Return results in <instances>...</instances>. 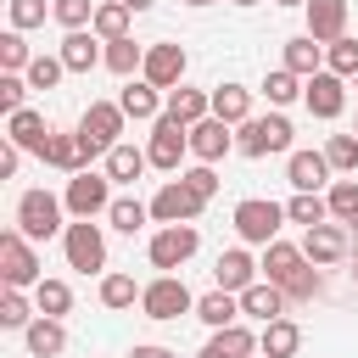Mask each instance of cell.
<instances>
[{
	"label": "cell",
	"mask_w": 358,
	"mask_h": 358,
	"mask_svg": "<svg viewBox=\"0 0 358 358\" xmlns=\"http://www.w3.org/2000/svg\"><path fill=\"white\" fill-rule=\"evenodd\" d=\"M196 246H201V235H196V224H162V229L151 235V246H145V257H151V268H162V274H173V268H185V263L196 257Z\"/></svg>",
	"instance_id": "10"
},
{
	"label": "cell",
	"mask_w": 358,
	"mask_h": 358,
	"mask_svg": "<svg viewBox=\"0 0 358 358\" xmlns=\"http://www.w3.org/2000/svg\"><path fill=\"white\" fill-rule=\"evenodd\" d=\"M274 6H308V0H274Z\"/></svg>",
	"instance_id": "55"
},
{
	"label": "cell",
	"mask_w": 358,
	"mask_h": 358,
	"mask_svg": "<svg viewBox=\"0 0 358 358\" xmlns=\"http://www.w3.org/2000/svg\"><path fill=\"white\" fill-rule=\"evenodd\" d=\"M140 313L157 319V324H168V319H179V313H196V296H190V285H185L179 274H157V280L140 291Z\"/></svg>",
	"instance_id": "8"
},
{
	"label": "cell",
	"mask_w": 358,
	"mask_h": 358,
	"mask_svg": "<svg viewBox=\"0 0 358 358\" xmlns=\"http://www.w3.org/2000/svg\"><path fill=\"white\" fill-rule=\"evenodd\" d=\"M263 280H274L291 302H313V296H324V274H319V263H313L302 246H291V241H268V246H263Z\"/></svg>",
	"instance_id": "1"
},
{
	"label": "cell",
	"mask_w": 358,
	"mask_h": 358,
	"mask_svg": "<svg viewBox=\"0 0 358 358\" xmlns=\"http://www.w3.org/2000/svg\"><path fill=\"white\" fill-rule=\"evenodd\" d=\"M185 6H218V0H185Z\"/></svg>",
	"instance_id": "56"
},
{
	"label": "cell",
	"mask_w": 358,
	"mask_h": 358,
	"mask_svg": "<svg viewBox=\"0 0 358 358\" xmlns=\"http://www.w3.org/2000/svg\"><path fill=\"white\" fill-rule=\"evenodd\" d=\"M123 6H129V11H151L157 0H123Z\"/></svg>",
	"instance_id": "51"
},
{
	"label": "cell",
	"mask_w": 358,
	"mask_h": 358,
	"mask_svg": "<svg viewBox=\"0 0 358 358\" xmlns=\"http://www.w3.org/2000/svg\"><path fill=\"white\" fill-rule=\"evenodd\" d=\"M229 6H263V0H229Z\"/></svg>",
	"instance_id": "54"
},
{
	"label": "cell",
	"mask_w": 358,
	"mask_h": 358,
	"mask_svg": "<svg viewBox=\"0 0 358 358\" xmlns=\"http://www.w3.org/2000/svg\"><path fill=\"white\" fill-rule=\"evenodd\" d=\"M207 347H218L224 358H252V352H257V336H252V330H246V324L235 319V324L213 330V341H207Z\"/></svg>",
	"instance_id": "36"
},
{
	"label": "cell",
	"mask_w": 358,
	"mask_h": 358,
	"mask_svg": "<svg viewBox=\"0 0 358 358\" xmlns=\"http://www.w3.org/2000/svg\"><path fill=\"white\" fill-rule=\"evenodd\" d=\"M296 347H302V324L285 319V313L257 330V352H263V358H296Z\"/></svg>",
	"instance_id": "23"
},
{
	"label": "cell",
	"mask_w": 358,
	"mask_h": 358,
	"mask_svg": "<svg viewBox=\"0 0 358 358\" xmlns=\"http://www.w3.org/2000/svg\"><path fill=\"white\" fill-rule=\"evenodd\" d=\"M285 67H291L296 78H313V73H324V45H319L313 34H296V39H285Z\"/></svg>",
	"instance_id": "27"
},
{
	"label": "cell",
	"mask_w": 358,
	"mask_h": 358,
	"mask_svg": "<svg viewBox=\"0 0 358 358\" xmlns=\"http://www.w3.org/2000/svg\"><path fill=\"white\" fill-rule=\"evenodd\" d=\"M285 218H291V224H302V229L324 224V218H330V201H324V190H296V196L285 201Z\"/></svg>",
	"instance_id": "33"
},
{
	"label": "cell",
	"mask_w": 358,
	"mask_h": 358,
	"mask_svg": "<svg viewBox=\"0 0 358 358\" xmlns=\"http://www.w3.org/2000/svg\"><path fill=\"white\" fill-rule=\"evenodd\" d=\"M22 95H28V78H22V73H0V112H6V117L28 106Z\"/></svg>",
	"instance_id": "47"
},
{
	"label": "cell",
	"mask_w": 358,
	"mask_h": 358,
	"mask_svg": "<svg viewBox=\"0 0 358 358\" xmlns=\"http://www.w3.org/2000/svg\"><path fill=\"white\" fill-rule=\"evenodd\" d=\"M196 319H201L207 330H224V324H235V319H241V296H235V291H224V285H213L207 296H196Z\"/></svg>",
	"instance_id": "26"
},
{
	"label": "cell",
	"mask_w": 358,
	"mask_h": 358,
	"mask_svg": "<svg viewBox=\"0 0 358 358\" xmlns=\"http://www.w3.org/2000/svg\"><path fill=\"white\" fill-rule=\"evenodd\" d=\"M347 246H352V229H347V224H336V218H324V224L302 229V252H308L319 268L341 263V257H347Z\"/></svg>",
	"instance_id": "14"
},
{
	"label": "cell",
	"mask_w": 358,
	"mask_h": 358,
	"mask_svg": "<svg viewBox=\"0 0 358 358\" xmlns=\"http://www.w3.org/2000/svg\"><path fill=\"white\" fill-rule=\"evenodd\" d=\"M34 302H39V313L62 319V313L73 308V291H67V280H39V285H34Z\"/></svg>",
	"instance_id": "41"
},
{
	"label": "cell",
	"mask_w": 358,
	"mask_h": 358,
	"mask_svg": "<svg viewBox=\"0 0 358 358\" xmlns=\"http://www.w3.org/2000/svg\"><path fill=\"white\" fill-rule=\"evenodd\" d=\"M179 179H185V185H190L201 201H213V196H218V173H213V162H196V168H185Z\"/></svg>",
	"instance_id": "48"
},
{
	"label": "cell",
	"mask_w": 358,
	"mask_h": 358,
	"mask_svg": "<svg viewBox=\"0 0 358 358\" xmlns=\"http://www.w3.org/2000/svg\"><path fill=\"white\" fill-rule=\"evenodd\" d=\"M28 62H34V50H28L22 28H6L0 34V73H28Z\"/></svg>",
	"instance_id": "39"
},
{
	"label": "cell",
	"mask_w": 358,
	"mask_h": 358,
	"mask_svg": "<svg viewBox=\"0 0 358 358\" xmlns=\"http://www.w3.org/2000/svg\"><path fill=\"white\" fill-rule=\"evenodd\" d=\"M302 11H308V34H313L319 45H330V39L347 34V11H352V6H347V0H308Z\"/></svg>",
	"instance_id": "22"
},
{
	"label": "cell",
	"mask_w": 358,
	"mask_h": 358,
	"mask_svg": "<svg viewBox=\"0 0 358 358\" xmlns=\"http://www.w3.org/2000/svg\"><path fill=\"white\" fill-rule=\"evenodd\" d=\"M39 157H45L50 168H62V173H84V168H90V151H84L78 129H73V134H56V129H50V140H45Z\"/></svg>",
	"instance_id": "24"
},
{
	"label": "cell",
	"mask_w": 358,
	"mask_h": 358,
	"mask_svg": "<svg viewBox=\"0 0 358 358\" xmlns=\"http://www.w3.org/2000/svg\"><path fill=\"white\" fill-rule=\"evenodd\" d=\"M62 252H67V268L101 274V268H106V235H101V224H95V218H73V224L62 229Z\"/></svg>",
	"instance_id": "5"
},
{
	"label": "cell",
	"mask_w": 358,
	"mask_h": 358,
	"mask_svg": "<svg viewBox=\"0 0 358 358\" xmlns=\"http://www.w3.org/2000/svg\"><path fill=\"white\" fill-rule=\"evenodd\" d=\"M302 84H308V78H296L291 67H274V73L263 78V95H268V106H291V101L302 95Z\"/></svg>",
	"instance_id": "40"
},
{
	"label": "cell",
	"mask_w": 358,
	"mask_h": 358,
	"mask_svg": "<svg viewBox=\"0 0 358 358\" xmlns=\"http://www.w3.org/2000/svg\"><path fill=\"white\" fill-rule=\"evenodd\" d=\"M6 134L22 145V151H45V140H50V123H45V112H34V106H22V112H11L6 117Z\"/></svg>",
	"instance_id": "25"
},
{
	"label": "cell",
	"mask_w": 358,
	"mask_h": 358,
	"mask_svg": "<svg viewBox=\"0 0 358 358\" xmlns=\"http://www.w3.org/2000/svg\"><path fill=\"white\" fill-rule=\"evenodd\" d=\"M352 90H358V73H352Z\"/></svg>",
	"instance_id": "57"
},
{
	"label": "cell",
	"mask_w": 358,
	"mask_h": 358,
	"mask_svg": "<svg viewBox=\"0 0 358 358\" xmlns=\"http://www.w3.org/2000/svg\"><path fill=\"white\" fill-rule=\"evenodd\" d=\"M324 201H330V218H336V224H347V218L358 213V179H330Z\"/></svg>",
	"instance_id": "42"
},
{
	"label": "cell",
	"mask_w": 358,
	"mask_h": 358,
	"mask_svg": "<svg viewBox=\"0 0 358 358\" xmlns=\"http://www.w3.org/2000/svg\"><path fill=\"white\" fill-rule=\"evenodd\" d=\"M229 151H235V123H224V117L190 123V157H196V162H218V157H229Z\"/></svg>",
	"instance_id": "16"
},
{
	"label": "cell",
	"mask_w": 358,
	"mask_h": 358,
	"mask_svg": "<svg viewBox=\"0 0 358 358\" xmlns=\"http://www.w3.org/2000/svg\"><path fill=\"white\" fill-rule=\"evenodd\" d=\"M280 224H285V207H280V201L246 196V201L235 207V235H241L246 246H268V241H280Z\"/></svg>",
	"instance_id": "9"
},
{
	"label": "cell",
	"mask_w": 358,
	"mask_h": 358,
	"mask_svg": "<svg viewBox=\"0 0 358 358\" xmlns=\"http://www.w3.org/2000/svg\"><path fill=\"white\" fill-rule=\"evenodd\" d=\"M347 229H352V241H358V213H352V218H347Z\"/></svg>",
	"instance_id": "53"
},
{
	"label": "cell",
	"mask_w": 358,
	"mask_h": 358,
	"mask_svg": "<svg viewBox=\"0 0 358 358\" xmlns=\"http://www.w3.org/2000/svg\"><path fill=\"white\" fill-rule=\"evenodd\" d=\"M22 341H28V352H34V358H56V352L67 347V330H62V319L39 313V319L22 330Z\"/></svg>",
	"instance_id": "29"
},
{
	"label": "cell",
	"mask_w": 358,
	"mask_h": 358,
	"mask_svg": "<svg viewBox=\"0 0 358 358\" xmlns=\"http://www.w3.org/2000/svg\"><path fill=\"white\" fill-rule=\"evenodd\" d=\"M324 157L336 173H358V134H330L324 140Z\"/></svg>",
	"instance_id": "44"
},
{
	"label": "cell",
	"mask_w": 358,
	"mask_h": 358,
	"mask_svg": "<svg viewBox=\"0 0 358 358\" xmlns=\"http://www.w3.org/2000/svg\"><path fill=\"white\" fill-rule=\"evenodd\" d=\"M62 73H67V62H62V56H34L22 78H28V90H56V84H62Z\"/></svg>",
	"instance_id": "43"
},
{
	"label": "cell",
	"mask_w": 358,
	"mask_h": 358,
	"mask_svg": "<svg viewBox=\"0 0 358 358\" xmlns=\"http://www.w3.org/2000/svg\"><path fill=\"white\" fill-rule=\"evenodd\" d=\"M62 213H67V201L50 196V190H22V196H17V229H22L28 241H50V235H62V229H67Z\"/></svg>",
	"instance_id": "4"
},
{
	"label": "cell",
	"mask_w": 358,
	"mask_h": 358,
	"mask_svg": "<svg viewBox=\"0 0 358 358\" xmlns=\"http://www.w3.org/2000/svg\"><path fill=\"white\" fill-rule=\"evenodd\" d=\"M330 173H336V168H330L324 151H291V157H285V179H291L296 190H324Z\"/></svg>",
	"instance_id": "19"
},
{
	"label": "cell",
	"mask_w": 358,
	"mask_h": 358,
	"mask_svg": "<svg viewBox=\"0 0 358 358\" xmlns=\"http://www.w3.org/2000/svg\"><path fill=\"white\" fill-rule=\"evenodd\" d=\"M213 117H224V123H246L252 117V90H241V84H218L213 90Z\"/></svg>",
	"instance_id": "31"
},
{
	"label": "cell",
	"mask_w": 358,
	"mask_h": 358,
	"mask_svg": "<svg viewBox=\"0 0 358 358\" xmlns=\"http://www.w3.org/2000/svg\"><path fill=\"white\" fill-rule=\"evenodd\" d=\"M201 207H207V201H201L185 179H168V185L151 196V218H157V224H196Z\"/></svg>",
	"instance_id": "13"
},
{
	"label": "cell",
	"mask_w": 358,
	"mask_h": 358,
	"mask_svg": "<svg viewBox=\"0 0 358 358\" xmlns=\"http://www.w3.org/2000/svg\"><path fill=\"white\" fill-rule=\"evenodd\" d=\"M0 280L6 285H17V291H28V285H39L45 274H39V257H34V241L11 224L6 235H0Z\"/></svg>",
	"instance_id": "11"
},
{
	"label": "cell",
	"mask_w": 358,
	"mask_h": 358,
	"mask_svg": "<svg viewBox=\"0 0 358 358\" xmlns=\"http://www.w3.org/2000/svg\"><path fill=\"white\" fill-rule=\"evenodd\" d=\"M145 157H151V168H162V173H179V162L190 157V123H179L173 112H162V117L151 123Z\"/></svg>",
	"instance_id": "6"
},
{
	"label": "cell",
	"mask_w": 358,
	"mask_h": 358,
	"mask_svg": "<svg viewBox=\"0 0 358 358\" xmlns=\"http://www.w3.org/2000/svg\"><path fill=\"white\" fill-rule=\"evenodd\" d=\"M162 112H173L179 123H201V117H213V90H168V106Z\"/></svg>",
	"instance_id": "30"
},
{
	"label": "cell",
	"mask_w": 358,
	"mask_h": 358,
	"mask_svg": "<svg viewBox=\"0 0 358 358\" xmlns=\"http://www.w3.org/2000/svg\"><path fill=\"white\" fill-rule=\"evenodd\" d=\"M302 101H308V112H313L319 123H336L341 106H347V78L324 67V73H313V78L302 84Z\"/></svg>",
	"instance_id": "12"
},
{
	"label": "cell",
	"mask_w": 358,
	"mask_h": 358,
	"mask_svg": "<svg viewBox=\"0 0 358 358\" xmlns=\"http://www.w3.org/2000/svg\"><path fill=\"white\" fill-rule=\"evenodd\" d=\"M129 358H179V352H173V347H157V341H134Z\"/></svg>",
	"instance_id": "50"
},
{
	"label": "cell",
	"mask_w": 358,
	"mask_h": 358,
	"mask_svg": "<svg viewBox=\"0 0 358 358\" xmlns=\"http://www.w3.org/2000/svg\"><path fill=\"white\" fill-rule=\"evenodd\" d=\"M291 117L274 106L268 117H246L241 129H235V151L241 157H274V151H291Z\"/></svg>",
	"instance_id": "3"
},
{
	"label": "cell",
	"mask_w": 358,
	"mask_h": 358,
	"mask_svg": "<svg viewBox=\"0 0 358 358\" xmlns=\"http://www.w3.org/2000/svg\"><path fill=\"white\" fill-rule=\"evenodd\" d=\"M50 17L62 28H90L95 22V0H50Z\"/></svg>",
	"instance_id": "46"
},
{
	"label": "cell",
	"mask_w": 358,
	"mask_h": 358,
	"mask_svg": "<svg viewBox=\"0 0 358 358\" xmlns=\"http://www.w3.org/2000/svg\"><path fill=\"white\" fill-rule=\"evenodd\" d=\"M352 134H358V129H352Z\"/></svg>",
	"instance_id": "59"
},
{
	"label": "cell",
	"mask_w": 358,
	"mask_h": 358,
	"mask_svg": "<svg viewBox=\"0 0 358 358\" xmlns=\"http://www.w3.org/2000/svg\"><path fill=\"white\" fill-rule=\"evenodd\" d=\"M145 218H151V201H134V196H117V201L106 207V224H112V229H123V235H134Z\"/></svg>",
	"instance_id": "37"
},
{
	"label": "cell",
	"mask_w": 358,
	"mask_h": 358,
	"mask_svg": "<svg viewBox=\"0 0 358 358\" xmlns=\"http://www.w3.org/2000/svg\"><path fill=\"white\" fill-rule=\"evenodd\" d=\"M129 22H134V11H129L123 0H101V6H95V22H90V28H95L101 39H129Z\"/></svg>",
	"instance_id": "35"
},
{
	"label": "cell",
	"mask_w": 358,
	"mask_h": 358,
	"mask_svg": "<svg viewBox=\"0 0 358 358\" xmlns=\"http://www.w3.org/2000/svg\"><path fill=\"white\" fill-rule=\"evenodd\" d=\"M196 358H224V352H218V347H201V352H196Z\"/></svg>",
	"instance_id": "52"
},
{
	"label": "cell",
	"mask_w": 358,
	"mask_h": 358,
	"mask_svg": "<svg viewBox=\"0 0 358 358\" xmlns=\"http://www.w3.org/2000/svg\"><path fill=\"white\" fill-rule=\"evenodd\" d=\"M352 280H358V263H352Z\"/></svg>",
	"instance_id": "58"
},
{
	"label": "cell",
	"mask_w": 358,
	"mask_h": 358,
	"mask_svg": "<svg viewBox=\"0 0 358 358\" xmlns=\"http://www.w3.org/2000/svg\"><path fill=\"white\" fill-rule=\"evenodd\" d=\"M285 302H291V296H285L274 280H252V285L241 291V313H246V319H257V324L280 319V313H285Z\"/></svg>",
	"instance_id": "21"
},
{
	"label": "cell",
	"mask_w": 358,
	"mask_h": 358,
	"mask_svg": "<svg viewBox=\"0 0 358 358\" xmlns=\"http://www.w3.org/2000/svg\"><path fill=\"white\" fill-rule=\"evenodd\" d=\"M162 95H168V90H157L151 78H129V84H123V95H117V106H123L134 123H157V117H162V106H168Z\"/></svg>",
	"instance_id": "18"
},
{
	"label": "cell",
	"mask_w": 358,
	"mask_h": 358,
	"mask_svg": "<svg viewBox=\"0 0 358 358\" xmlns=\"http://www.w3.org/2000/svg\"><path fill=\"white\" fill-rule=\"evenodd\" d=\"M145 285H134V274H101V308H134Z\"/></svg>",
	"instance_id": "38"
},
{
	"label": "cell",
	"mask_w": 358,
	"mask_h": 358,
	"mask_svg": "<svg viewBox=\"0 0 358 358\" xmlns=\"http://www.w3.org/2000/svg\"><path fill=\"white\" fill-rule=\"evenodd\" d=\"M140 78H151L157 90H179V78H185V45H145V67H140Z\"/></svg>",
	"instance_id": "17"
},
{
	"label": "cell",
	"mask_w": 358,
	"mask_h": 358,
	"mask_svg": "<svg viewBox=\"0 0 358 358\" xmlns=\"http://www.w3.org/2000/svg\"><path fill=\"white\" fill-rule=\"evenodd\" d=\"M123 123H129V112H123L117 101H90V106H84V117H78V140H84L90 162L106 157V151L123 140Z\"/></svg>",
	"instance_id": "2"
},
{
	"label": "cell",
	"mask_w": 358,
	"mask_h": 358,
	"mask_svg": "<svg viewBox=\"0 0 358 358\" xmlns=\"http://www.w3.org/2000/svg\"><path fill=\"white\" fill-rule=\"evenodd\" d=\"M106 73H117V78H134L140 67H145V45H134V39H106V62H101Z\"/></svg>",
	"instance_id": "32"
},
{
	"label": "cell",
	"mask_w": 358,
	"mask_h": 358,
	"mask_svg": "<svg viewBox=\"0 0 358 358\" xmlns=\"http://www.w3.org/2000/svg\"><path fill=\"white\" fill-rule=\"evenodd\" d=\"M324 67L341 73V78H352V73H358V39H347V34L330 39V45H324Z\"/></svg>",
	"instance_id": "45"
},
{
	"label": "cell",
	"mask_w": 358,
	"mask_h": 358,
	"mask_svg": "<svg viewBox=\"0 0 358 358\" xmlns=\"http://www.w3.org/2000/svg\"><path fill=\"white\" fill-rule=\"evenodd\" d=\"M6 11H11V28H39L45 22V0H6Z\"/></svg>",
	"instance_id": "49"
},
{
	"label": "cell",
	"mask_w": 358,
	"mask_h": 358,
	"mask_svg": "<svg viewBox=\"0 0 358 358\" xmlns=\"http://www.w3.org/2000/svg\"><path fill=\"white\" fill-rule=\"evenodd\" d=\"M257 268H263V263H252V252H246V246H229V252H218L213 280H218L224 291H235V296H241V291L257 280Z\"/></svg>",
	"instance_id": "20"
},
{
	"label": "cell",
	"mask_w": 358,
	"mask_h": 358,
	"mask_svg": "<svg viewBox=\"0 0 358 358\" xmlns=\"http://www.w3.org/2000/svg\"><path fill=\"white\" fill-rule=\"evenodd\" d=\"M145 168H151V157H145L140 145H129V140H117V145L106 151V173H112V185H134Z\"/></svg>",
	"instance_id": "28"
},
{
	"label": "cell",
	"mask_w": 358,
	"mask_h": 358,
	"mask_svg": "<svg viewBox=\"0 0 358 358\" xmlns=\"http://www.w3.org/2000/svg\"><path fill=\"white\" fill-rule=\"evenodd\" d=\"M62 201H67V213H73V218H101V213L117 201V196H112V173H106V168H101V173H95V168L73 173V179H67V190H62Z\"/></svg>",
	"instance_id": "7"
},
{
	"label": "cell",
	"mask_w": 358,
	"mask_h": 358,
	"mask_svg": "<svg viewBox=\"0 0 358 358\" xmlns=\"http://www.w3.org/2000/svg\"><path fill=\"white\" fill-rule=\"evenodd\" d=\"M34 319H39V302H28L17 285H6L0 291V330H28Z\"/></svg>",
	"instance_id": "34"
},
{
	"label": "cell",
	"mask_w": 358,
	"mask_h": 358,
	"mask_svg": "<svg viewBox=\"0 0 358 358\" xmlns=\"http://www.w3.org/2000/svg\"><path fill=\"white\" fill-rule=\"evenodd\" d=\"M56 56L67 62V73H90V67L106 62V39L95 28H67V39L56 45Z\"/></svg>",
	"instance_id": "15"
}]
</instances>
